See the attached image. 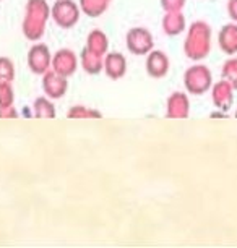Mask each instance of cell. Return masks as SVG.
Here are the masks:
<instances>
[{"instance_id": "obj_8", "label": "cell", "mask_w": 237, "mask_h": 248, "mask_svg": "<svg viewBox=\"0 0 237 248\" xmlns=\"http://www.w3.org/2000/svg\"><path fill=\"white\" fill-rule=\"evenodd\" d=\"M106 73L111 78H120L125 73V59L122 57V54H109L106 57Z\"/></svg>"}, {"instance_id": "obj_10", "label": "cell", "mask_w": 237, "mask_h": 248, "mask_svg": "<svg viewBox=\"0 0 237 248\" xmlns=\"http://www.w3.org/2000/svg\"><path fill=\"white\" fill-rule=\"evenodd\" d=\"M187 107L189 102L185 99V96H182L180 93H175V96L169 99V114L167 115H174L175 110H180V117H187Z\"/></svg>"}, {"instance_id": "obj_4", "label": "cell", "mask_w": 237, "mask_h": 248, "mask_svg": "<svg viewBox=\"0 0 237 248\" xmlns=\"http://www.w3.org/2000/svg\"><path fill=\"white\" fill-rule=\"evenodd\" d=\"M28 60H30V67L34 73H44L47 70L49 63H50V54L46 46L43 44H36L32 46L30 50V55H28Z\"/></svg>"}, {"instance_id": "obj_9", "label": "cell", "mask_w": 237, "mask_h": 248, "mask_svg": "<svg viewBox=\"0 0 237 248\" xmlns=\"http://www.w3.org/2000/svg\"><path fill=\"white\" fill-rule=\"evenodd\" d=\"M220 46L221 49L227 54H232L237 50V28L232 25H227L222 28L220 34Z\"/></svg>"}, {"instance_id": "obj_11", "label": "cell", "mask_w": 237, "mask_h": 248, "mask_svg": "<svg viewBox=\"0 0 237 248\" xmlns=\"http://www.w3.org/2000/svg\"><path fill=\"white\" fill-rule=\"evenodd\" d=\"M164 28H166V32L167 34H179L184 28V23H182V18L179 15H167L166 20H164Z\"/></svg>"}, {"instance_id": "obj_6", "label": "cell", "mask_w": 237, "mask_h": 248, "mask_svg": "<svg viewBox=\"0 0 237 248\" xmlns=\"http://www.w3.org/2000/svg\"><path fill=\"white\" fill-rule=\"evenodd\" d=\"M65 90H67V81H65L62 75L54 72V73H47L44 77V91L49 97L59 99V97L63 96Z\"/></svg>"}, {"instance_id": "obj_12", "label": "cell", "mask_w": 237, "mask_h": 248, "mask_svg": "<svg viewBox=\"0 0 237 248\" xmlns=\"http://www.w3.org/2000/svg\"><path fill=\"white\" fill-rule=\"evenodd\" d=\"M34 110H36V117H55V110L52 104L44 99V97H41V99H36V104H34Z\"/></svg>"}, {"instance_id": "obj_2", "label": "cell", "mask_w": 237, "mask_h": 248, "mask_svg": "<svg viewBox=\"0 0 237 248\" xmlns=\"http://www.w3.org/2000/svg\"><path fill=\"white\" fill-rule=\"evenodd\" d=\"M127 46L130 52L137 55L146 54L153 46L151 34L146 30H143V28H135V30H132L127 34Z\"/></svg>"}, {"instance_id": "obj_13", "label": "cell", "mask_w": 237, "mask_h": 248, "mask_svg": "<svg viewBox=\"0 0 237 248\" xmlns=\"http://www.w3.org/2000/svg\"><path fill=\"white\" fill-rule=\"evenodd\" d=\"M12 90L8 81H2L0 83V107H8L12 104Z\"/></svg>"}, {"instance_id": "obj_1", "label": "cell", "mask_w": 237, "mask_h": 248, "mask_svg": "<svg viewBox=\"0 0 237 248\" xmlns=\"http://www.w3.org/2000/svg\"><path fill=\"white\" fill-rule=\"evenodd\" d=\"M185 85L187 90L193 94H203L211 85V73L206 67H192L185 73Z\"/></svg>"}, {"instance_id": "obj_7", "label": "cell", "mask_w": 237, "mask_h": 248, "mask_svg": "<svg viewBox=\"0 0 237 248\" xmlns=\"http://www.w3.org/2000/svg\"><path fill=\"white\" fill-rule=\"evenodd\" d=\"M146 67H148V73H150L151 77L161 78L167 73L169 60H167L164 52H161V50H153V52L150 54V57H148Z\"/></svg>"}, {"instance_id": "obj_14", "label": "cell", "mask_w": 237, "mask_h": 248, "mask_svg": "<svg viewBox=\"0 0 237 248\" xmlns=\"http://www.w3.org/2000/svg\"><path fill=\"white\" fill-rule=\"evenodd\" d=\"M12 62L8 59H0V83L2 81H10L13 78V70Z\"/></svg>"}, {"instance_id": "obj_15", "label": "cell", "mask_w": 237, "mask_h": 248, "mask_svg": "<svg viewBox=\"0 0 237 248\" xmlns=\"http://www.w3.org/2000/svg\"><path fill=\"white\" fill-rule=\"evenodd\" d=\"M234 67H236V60H227L226 62V65H224V75H227V73H234V72H237V70H234ZM229 79L232 81V86L234 88H237V77L234 78V77H229Z\"/></svg>"}, {"instance_id": "obj_3", "label": "cell", "mask_w": 237, "mask_h": 248, "mask_svg": "<svg viewBox=\"0 0 237 248\" xmlns=\"http://www.w3.org/2000/svg\"><path fill=\"white\" fill-rule=\"evenodd\" d=\"M54 18L60 26L70 28L78 20V8L72 0H59L54 7Z\"/></svg>"}, {"instance_id": "obj_5", "label": "cell", "mask_w": 237, "mask_h": 248, "mask_svg": "<svg viewBox=\"0 0 237 248\" xmlns=\"http://www.w3.org/2000/svg\"><path fill=\"white\" fill-rule=\"evenodd\" d=\"M52 63H54L55 72H57L59 75H62V77H68V75H72L77 68L75 54H73L72 50H67V49L59 50V52L55 54Z\"/></svg>"}, {"instance_id": "obj_16", "label": "cell", "mask_w": 237, "mask_h": 248, "mask_svg": "<svg viewBox=\"0 0 237 248\" xmlns=\"http://www.w3.org/2000/svg\"><path fill=\"white\" fill-rule=\"evenodd\" d=\"M229 15L237 20V0H229Z\"/></svg>"}]
</instances>
